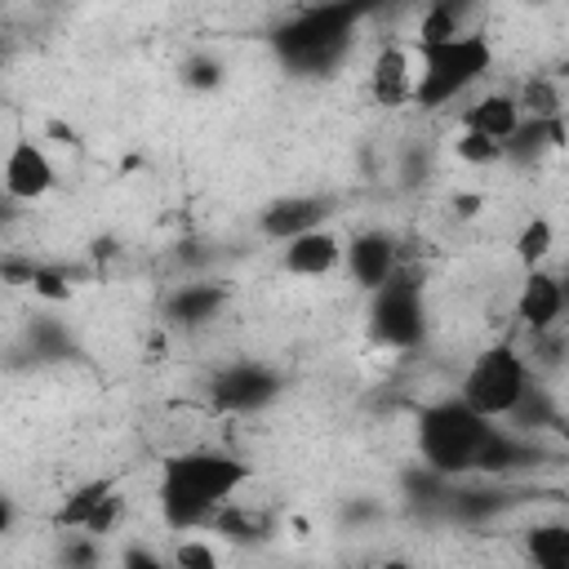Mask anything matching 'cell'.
<instances>
[{"label": "cell", "mask_w": 569, "mask_h": 569, "mask_svg": "<svg viewBox=\"0 0 569 569\" xmlns=\"http://www.w3.org/2000/svg\"><path fill=\"white\" fill-rule=\"evenodd\" d=\"M244 476H249V467L227 453H178L164 462L160 511L173 529L204 525L244 485Z\"/></svg>", "instance_id": "1"}, {"label": "cell", "mask_w": 569, "mask_h": 569, "mask_svg": "<svg viewBox=\"0 0 569 569\" xmlns=\"http://www.w3.org/2000/svg\"><path fill=\"white\" fill-rule=\"evenodd\" d=\"M360 9L356 4H316L302 9L293 22H284L276 31V49L293 71H329L351 40Z\"/></svg>", "instance_id": "2"}, {"label": "cell", "mask_w": 569, "mask_h": 569, "mask_svg": "<svg viewBox=\"0 0 569 569\" xmlns=\"http://www.w3.org/2000/svg\"><path fill=\"white\" fill-rule=\"evenodd\" d=\"M489 431H493L489 418H480L462 400H445L422 413L418 445H422V458L431 471L458 476V471H476V458H480V445L489 440Z\"/></svg>", "instance_id": "3"}, {"label": "cell", "mask_w": 569, "mask_h": 569, "mask_svg": "<svg viewBox=\"0 0 569 569\" xmlns=\"http://www.w3.org/2000/svg\"><path fill=\"white\" fill-rule=\"evenodd\" d=\"M489 62H493V49L476 31H462L445 44H431V49H422V76H418L413 98L422 107H440L453 93H462L467 84H476L489 71Z\"/></svg>", "instance_id": "4"}, {"label": "cell", "mask_w": 569, "mask_h": 569, "mask_svg": "<svg viewBox=\"0 0 569 569\" xmlns=\"http://www.w3.org/2000/svg\"><path fill=\"white\" fill-rule=\"evenodd\" d=\"M525 387H529L525 360L511 347H489L471 365V373L462 382V405L476 409L480 418H511V409L520 405Z\"/></svg>", "instance_id": "5"}, {"label": "cell", "mask_w": 569, "mask_h": 569, "mask_svg": "<svg viewBox=\"0 0 569 569\" xmlns=\"http://www.w3.org/2000/svg\"><path fill=\"white\" fill-rule=\"evenodd\" d=\"M373 333L387 347H413L422 338V293L413 280L391 276L373 298Z\"/></svg>", "instance_id": "6"}, {"label": "cell", "mask_w": 569, "mask_h": 569, "mask_svg": "<svg viewBox=\"0 0 569 569\" xmlns=\"http://www.w3.org/2000/svg\"><path fill=\"white\" fill-rule=\"evenodd\" d=\"M276 391H280V382L262 365H231L227 373L213 378V400L222 409H258V405L276 400Z\"/></svg>", "instance_id": "7"}, {"label": "cell", "mask_w": 569, "mask_h": 569, "mask_svg": "<svg viewBox=\"0 0 569 569\" xmlns=\"http://www.w3.org/2000/svg\"><path fill=\"white\" fill-rule=\"evenodd\" d=\"M53 187V164L36 142H18L4 160V191L18 200H36Z\"/></svg>", "instance_id": "8"}, {"label": "cell", "mask_w": 569, "mask_h": 569, "mask_svg": "<svg viewBox=\"0 0 569 569\" xmlns=\"http://www.w3.org/2000/svg\"><path fill=\"white\" fill-rule=\"evenodd\" d=\"M347 267H351L356 284H365V289L378 293V289L396 276V244H391L382 231H365V236L351 240V249H347Z\"/></svg>", "instance_id": "9"}, {"label": "cell", "mask_w": 569, "mask_h": 569, "mask_svg": "<svg viewBox=\"0 0 569 569\" xmlns=\"http://www.w3.org/2000/svg\"><path fill=\"white\" fill-rule=\"evenodd\" d=\"M325 209H329V204L316 200V196H289V200H276V204L262 213V231L289 244V240H298V236H307V231H320Z\"/></svg>", "instance_id": "10"}, {"label": "cell", "mask_w": 569, "mask_h": 569, "mask_svg": "<svg viewBox=\"0 0 569 569\" xmlns=\"http://www.w3.org/2000/svg\"><path fill=\"white\" fill-rule=\"evenodd\" d=\"M516 311H520V320L529 329H547L565 311V284L556 276H547V271H533L525 280V289H520V298H516Z\"/></svg>", "instance_id": "11"}, {"label": "cell", "mask_w": 569, "mask_h": 569, "mask_svg": "<svg viewBox=\"0 0 569 569\" xmlns=\"http://www.w3.org/2000/svg\"><path fill=\"white\" fill-rule=\"evenodd\" d=\"M525 124V116H520V102L516 98H507V93H489V98H480L476 107H471V116H467V129H476V133H485L489 142H498V147H507L511 138H516V129Z\"/></svg>", "instance_id": "12"}, {"label": "cell", "mask_w": 569, "mask_h": 569, "mask_svg": "<svg viewBox=\"0 0 569 569\" xmlns=\"http://www.w3.org/2000/svg\"><path fill=\"white\" fill-rule=\"evenodd\" d=\"M338 253H342L338 236L320 227V231H307V236L284 244V271H293V276H325L338 262Z\"/></svg>", "instance_id": "13"}, {"label": "cell", "mask_w": 569, "mask_h": 569, "mask_svg": "<svg viewBox=\"0 0 569 569\" xmlns=\"http://www.w3.org/2000/svg\"><path fill=\"white\" fill-rule=\"evenodd\" d=\"M373 98L382 107H400L409 98V58H405V49L391 44L373 58Z\"/></svg>", "instance_id": "14"}, {"label": "cell", "mask_w": 569, "mask_h": 569, "mask_svg": "<svg viewBox=\"0 0 569 569\" xmlns=\"http://www.w3.org/2000/svg\"><path fill=\"white\" fill-rule=\"evenodd\" d=\"M218 307H222V289L218 284H187V289H178L169 298V316L178 325H204V320H213Z\"/></svg>", "instance_id": "15"}, {"label": "cell", "mask_w": 569, "mask_h": 569, "mask_svg": "<svg viewBox=\"0 0 569 569\" xmlns=\"http://www.w3.org/2000/svg\"><path fill=\"white\" fill-rule=\"evenodd\" d=\"M111 493H116V489H111L107 480H93V485L76 489V493H71V498H67V502L58 507L53 525H58V529H84V525L93 520V511H98V507H102V502H107Z\"/></svg>", "instance_id": "16"}, {"label": "cell", "mask_w": 569, "mask_h": 569, "mask_svg": "<svg viewBox=\"0 0 569 569\" xmlns=\"http://www.w3.org/2000/svg\"><path fill=\"white\" fill-rule=\"evenodd\" d=\"M529 556L538 569H569V525L529 529Z\"/></svg>", "instance_id": "17"}, {"label": "cell", "mask_w": 569, "mask_h": 569, "mask_svg": "<svg viewBox=\"0 0 569 569\" xmlns=\"http://www.w3.org/2000/svg\"><path fill=\"white\" fill-rule=\"evenodd\" d=\"M213 533H222L231 542H258V538H267V520L244 511V507H218L213 511Z\"/></svg>", "instance_id": "18"}, {"label": "cell", "mask_w": 569, "mask_h": 569, "mask_svg": "<svg viewBox=\"0 0 569 569\" xmlns=\"http://www.w3.org/2000/svg\"><path fill=\"white\" fill-rule=\"evenodd\" d=\"M516 102H520V116H529V120H560V93L542 76L525 80V89H520Z\"/></svg>", "instance_id": "19"}, {"label": "cell", "mask_w": 569, "mask_h": 569, "mask_svg": "<svg viewBox=\"0 0 569 569\" xmlns=\"http://www.w3.org/2000/svg\"><path fill=\"white\" fill-rule=\"evenodd\" d=\"M453 36H462V31H458V9H453V4H431V9L422 13V22H418V49L445 44V40H453Z\"/></svg>", "instance_id": "20"}, {"label": "cell", "mask_w": 569, "mask_h": 569, "mask_svg": "<svg viewBox=\"0 0 569 569\" xmlns=\"http://www.w3.org/2000/svg\"><path fill=\"white\" fill-rule=\"evenodd\" d=\"M520 462V445L507 436V431H489V440L480 445V458H476V471H507Z\"/></svg>", "instance_id": "21"}, {"label": "cell", "mask_w": 569, "mask_h": 569, "mask_svg": "<svg viewBox=\"0 0 569 569\" xmlns=\"http://www.w3.org/2000/svg\"><path fill=\"white\" fill-rule=\"evenodd\" d=\"M547 249H551V222H547V218L525 222V231H520V240H516V258H520L525 267H533L538 258H547Z\"/></svg>", "instance_id": "22"}, {"label": "cell", "mask_w": 569, "mask_h": 569, "mask_svg": "<svg viewBox=\"0 0 569 569\" xmlns=\"http://www.w3.org/2000/svg\"><path fill=\"white\" fill-rule=\"evenodd\" d=\"M511 418H516L520 427H547V422H551L547 391H542V387H525V396H520V405L511 409Z\"/></svg>", "instance_id": "23"}, {"label": "cell", "mask_w": 569, "mask_h": 569, "mask_svg": "<svg viewBox=\"0 0 569 569\" xmlns=\"http://www.w3.org/2000/svg\"><path fill=\"white\" fill-rule=\"evenodd\" d=\"M458 156L467 160V164H489V160H498L502 156V147L498 142H489L485 133H476V129H462V138H458Z\"/></svg>", "instance_id": "24"}, {"label": "cell", "mask_w": 569, "mask_h": 569, "mask_svg": "<svg viewBox=\"0 0 569 569\" xmlns=\"http://www.w3.org/2000/svg\"><path fill=\"white\" fill-rule=\"evenodd\" d=\"M173 565H178V569H218V556H213L209 542H200V538H182L178 551H173Z\"/></svg>", "instance_id": "25"}, {"label": "cell", "mask_w": 569, "mask_h": 569, "mask_svg": "<svg viewBox=\"0 0 569 569\" xmlns=\"http://www.w3.org/2000/svg\"><path fill=\"white\" fill-rule=\"evenodd\" d=\"M191 89H213L218 80H222V67L213 62V58H196V62H187V76H182Z\"/></svg>", "instance_id": "26"}, {"label": "cell", "mask_w": 569, "mask_h": 569, "mask_svg": "<svg viewBox=\"0 0 569 569\" xmlns=\"http://www.w3.org/2000/svg\"><path fill=\"white\" fill-rule=\"evenodd\" d=\"M31 284H36V293H40V298H53V302H62V298L71 293V289H67V280H62L58 271H44V267H36V280H31Z\"/></svg>", "instance_id": "27"}, {"label": "cell", "mask_w": 569, "mask_h": 569, "mask_svg": "<svg viewBox=\"0 0 569 569\" xmlns=\"http://www.w3.org/2000/svg\"><path fill=\"white\" fill-rule=\"evenodd\" d=\"M120 507H124V502H120V498L111 493V498H107V502H102V507L93 511V520H89L84 529H89V533H107V529L116 525V516H120Z\"/></svg>", "instance_id": "28"}, {"label": "cell", "mask_w": 569, "mask_h": 569, "mask_svg": "<svg viewBox=\"0 0 569 569\" xmlns=\"http://www.w3.org/2000/svg\"><path fill=\"white\" fill-rule=\"evenodd\" d=\"M93 560H98V556H93V542H80V538H76V542L67 547V565H71V569H93Z\"/></svg>", "instance_id": "29"}, {"label": "cell", "mask_w": 569, "mask_h": 569, "mask_svg": "<svg viewBox=\"0 0 569 569\" xmlns=\"http://www.w3.org/2000/svg\"><path fill=\"white\" fill-rule=\"evenodd\" d=\"M124 569H178V565H164V560H156L151 551H138V547H133V551L124 556Z\"/></svg>", "instance_id": "30"}, {"label": "cell", "mask_w": 569, "mask_h": 569, "mask_svg": "<svg viewBox=\"0 0 569 569\" xmlns=\"http://www.w3.org/2000/svg\"><path fill=\"white\" fill-rule=\"evenodd\" d=\"M382 569H413V565H409V560H387Z\"/></svg>", "instance_id": "31"}, {"label": "cell", "mask_w": 569, "mask_h": 569, "mask_svg": "<svg viewBox=\"0 0 569 569\" xmlns=\"http://www.w3.org/2000/svg\"><path fill=\"white\" fill-rule=\"evenodd\" d=\"M565 80H569V62H565Z\"/></svg>", "instance_id": "32"}]
</instances>
